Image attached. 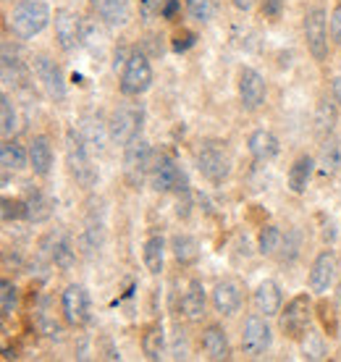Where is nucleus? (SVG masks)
Returning <instances> with one entry per match:
<instances>
[{"label":"nucleus","mask_w":341,"mask_h":362,"mask_svg":"<svg viewBox=\"0 0 341 362\" xmlns=\"http://www.w3.org/2000/svg\"><path fill=\"white\" fill-rule=\"evenodd\" d=\"M66 165H69L71 179L79 184L81 189H92L98 184L100 173L95 160H92V147L87 145V139L81 136L76 124L66 132Z\"/></svg>","instance_id":"1"},{"label":"nucleus","mask_w":341,"mask_h":362,"mask_svg":"<svg viewBox=\"0 0 341 362\" xmlns=\"http://www.w3.org/2000/svg\"><path fill=\"white\" fill-rule=\"evenodd\" d=\"M50 21H53V13H50L45 0H18L6 18L11 35L16 40H24V42L35 40L40 32H45Z\"/></svg>","instance_id":"2"},{"label":"nucleus","mask_w":341,"mask_h":362,"mask_svg":"<svg viewBox=\"0 0 341 362\" xmlns=\"http://www.w3.org/2000/svg\"><path fill=\"white\" fill-rule=\"evenodd\" d=\"M153 147L144 136H137L134 142L124 147V179L132 189H142L144 181L150 179L153 171Z\"/></svg>","instance_id":"3"},{"label":"nucleus","mask_w":341,"mask_h":362,"mask_svg":"<svg viewBox=\"0 0 341 362\" xmlns=\"http://www.w3.org/2000/svg\"><path fill=\"white\" fill-rule=\"evenodd\" d=\"M144 110L139 103H118L116 110L108 118V136L116 145L126 147L129 142H134L139 132H142Z\"/></svg>","instance_id":"4"},{"label":"nucleus","mask_w":341,"mask_h":362,"mask_svg":"<svg viewBox=\"0 0 341 362\" xmlns=\"http://www.w3.org/2000/svg\"><path fill=\"white\" fill-rule=\"evenodd\" d=\"M197 168L210 184H216V187L224 184L231 176V153H229L226 142H216V139L202 142L197 150Z\"/></svg>","instance_id":"5"},{"label":"nucleus","mask_w":341,"mask_h":362,"mask_svg":"<svg viewBox=\"0 0 341 362\" xmlns=\"http://www.w3.org/2000/svg\"><path fill=\"white\" fill-rule=\"evenodd\" d=\"M153 84V66H150V58L142 53V50H132L129 61H126L124 71H121V82H118V90L124 98H139L150 90Z\"/></svg>","instance_id":"6"},{"label":"nucleus","mask_w":341,"mask_h":362,"mask_svg":"<svg viewBox=\"0 0 341 362\" xmlns=\"http://www.w3.org/2000/svg\"><path fill=\"white\" fill-rule=\"evenodd\" d=\"M150 181H153V189L163 192V194H184V192H189L187 173L181 171V165L166 153L155 155Z\"/></svg>","instance_id":"7"},{"label":"nucleus","mask_w":341,"mask_h":362,"mask_svg":"<svg viewBox=\"0 0 341 362\" xmlns=\"http://www.w3.org/2000/svg\"><path fill=\"white\" fill-rule=\"evenodd\" d=\"M32 71H35L42 92H45L53 103H63V100H66L69 87H66V76H63L61 64H58L55 58H50V55H45V53L35 55V58H32Z\"/></svg>","instance_id":"8"},{"label":"nucleus","mask_w":341,"mask_h":362,"mask_svg":"<svg viewBox=\"0 0 341 362\" xmlns=\"http://www.w3.org/2000/svg\"><path fill=\"white\" fill-rule=\"evenodd\" d=\"M310 317H313V302L307 294H299L279 313V328L287 339L299 341L310 331Z\"/></svg>","instance_id":"9"},{"label":"nucleus","mask_w":341,"mask_h":362,"mask_svg":"<svg viewBox=\"0 0 341 362\" xmlns=\"http://www.w3.org/2000/svg\"><path fill=\"white\" fill-rule=\"evenodd\" d=\"M273 344V331L268 326V317L265 315H250L242 326V352L252 360L265 357V352Z\"/></svg>","instance_id":"10"},{"label":"nucleus","mask_w":341,"mask_h":362,"mask_svg":"<svg viewBox=\"0 0 341 362\" xmlns=\"http://www.w3.org/2000/svg\"><path fill=\"white\" fill-rule=\"evenodd\" d=\"M305 40L307 50L318 64H323L328 58V13L320 6H315L305 13Z\"/></svg>","instance_id":"11"},{"label":"nucleus","mask_w":341,"mask_h":362,"mask_svg":"<svg viewBox=\"0 0 341 362\" xmlns=\"http://www.w3.org/2000/svg\"><path fill=\"white\" fill-rule=\"evenodd\" d=\"M55 40L58 47L66 53H74L76 47L84 45V18L71 8H58L53 16Z\"/></svg>","instance_id":"12"},{"label":"nucleus","mask_w":341,"mask_h":362,"mask_svg":"<svg viewBox=\"0 0 341 362\" xmlns=\"http://www.w3.org/2000/svg\"><path fill=\"white\" fill-rule=\"evenodd\" d=\"M61 313L69 326H84L90 320V294L81 284H69L63 289Z\"/></svg>","instance_id":"13"},{"label":"nucleus","mask_w":341,"mask_h":362,"mask_svg":"<svg viewBox=\"0 0 341 362\" xmlns=\"http://www.w3.org/2000/svg\"><path fill=\"white\" fill-rule=\"evenodd\" d=\"M239 100H242V108L244 110H258L262 108V103L268 98V87H265V76H262L258 69H250L244 66L239 71Z\"/></svg>","instance_id":"14"},{"label":"nucleus","mask_w":341,"mask_h":362,"mask_svg":"<svg viewBox=\"0 0 341 362\" xmlns=\"http://www.w3.org/2000/svg\"><path fill=\"white\" fill-rule=\"evenodd\" d=\"M42 252L50 257V263L58 268V271H71L74 263H76V250L71 245V236L66 234L63 228L58 231H50V234L42 239Z\"/></svg>","instance_id":"15"},{"label":"nucleus","mask_w":341,"mask_h":362,"mask_svg":"<svg viewBox=\"0 0 341 362\" xmlns=\"http://www.w3.org/2000/svg\"><path fill=\"white\" fill-rule=\"evenodd\" d=\"M336 271H339V263H336L333 250H323V252L313 260V268H310V276H307L310 291H315V294L331 291L333 281H336Z\"/></svg>","instance_id":"16"},{"label":"nucleus","mask_w":341,"mask_h":362,"mask_svg":"<svg viewBox=\"0 0 341 362\" xmlns=\"http://www.w3.org/2000/svg\"><path fill=\"white\" fill-rule=\"evenodd\" d=\"M90 8L100 18V24L110 29H124L132 21L129 0H90Z\"/></svg>","instance_id":"17"},{"label":"nucleus","mask_w":341,"mask_h":362,"mask_svg":"<svg viewBox=\"0 0 341 362\" xmlns=\"http://www.w3.org/2000/svg\"><path fill=\"white\" fill-rule=\"evenodd\" d=\"M255 310L265 317H276L281 313V305H284V294H281V286L276 284L273 279H265L258 284V289H255Z\"/></svg>","instance_id":"18"},{"label":"nucleus","mask_w":341,"mask_h":362,"mask_svg":"<svg viewBox=\"0 0 341 362\" xmlns=\"http://www.w3.org/2000/svg\"><path fill=\"white\" fill-rule=\"evenodd\" d=\"M213 308L218 315L231 317L233 313H239L242 308V289L236 281H218L216 289H213Z\"/></svg>","instance_id":"19"},{"label":"nucleus","mask_w":341,"mask_h":362,"mask_svg":"<svg viewBox=\"0 0 341 362\" xmlns=\"http://www.w3.org/2000/svg\"><path fill=\"white\" fill-rule=\"evenodd\" d=\"M205 310H207L205 286H202V281L200 279H192L187 284V289H184V297H181V313H184L187 320L197 323V320L205 317Z\"/></svg>","instance_id":"20"},{"label":"nucleus","mask_w":341,"mask_h":362,"mask_svg":"<svg viewBox=\"0 0 341 362\" xmlns=\"http://www.w3.org/2000/svg\"><path fill=\"white\" fill-rule=\"evenodd\" d=\"M247 147H250V155L258 163H268V160H273L281 153L279 136L268 132V129H255L250 139H247Z\"/></svg>","instance_id":"21"},{"label":"nucleus","mask_w":341,"mask_h":362,"mask_svg":"<svg viewBox=\"0 0 341 362\" xmlns=\"http://www.w3.org/2000/svg\"><path fill=\"white\" fill-rule=\"evenodd\" d=\"M29 168L35 171V176H47L53 171V145L45 134H37L29 142Z\"/></svg>","instance_id":"22"},{"label":"nucleus","mask_w":341,"mask_h":362,"mask_svg":"<svg viewBox=\"0 0 341 362\" xmlns=\"http://www.w3.org/2000/svg\"><path fill=\"white\" fill-rule=\"evenodd\" d=\"M202 349H205L207 360H229L231 357V344H229L224 326L213 323L202 331Z\"/></svg>","instance_id":"23"},{"label":"nucleus","mask_w":341,"mask_h":362,"mask_svg":"<svg viewBox=\"0 0 341 362\" xmlns=\"http://www.w3.org/2000/svg\"><path fill=\"white\" fill-rule=\"evenodd\" d=\"M341 168V139L336 136H325L320 155H318V173L320 179H331Z\"/></svg>","instance_id":"24"},{"label":"nucleus","mask_w":341,"mask_h":362,"mask_svg":"<svg viewBox=\"0 0 341 362\" xmlns=\"http://www.w3.org/2000/svg\"><path fill=\"white\" fill-rule=\"evenodd\" d=\"M315 171H318V160L315 158H310V155L296 158L294 163H291V168H289V189L294 192V194L307 192V184H310Z\"/></svg>","instance_id":"25"},{"label":"nucleus","mask_w":341,"mask_h":362,"mask_svg":"<svg viewBox=\"0 0 341 362\" xmlns=\"http://www.w3.org/2000/svg\"><path fill=\"white\" fill-rule=\"evenodd\" d=\"M142 260H144L147 273H153V276H161L163 273V263H166V239H163L161 234H153L144 239Z\"/></svg>","instance_id":"26"},{"label":"nucleus","mask_w":341,"mask_h":362,"mask_svg":"<svg viewBox=\"0 0 341 362\" xmlns=\"http://www.w3.org/2000/svg\"><path fill=\"white\" fill-rule=\"evenodd\" d=\"M24 199H27V221L29 223H45V221H50V216H53V199L47 197L45 192H40L32 187Z\"/></svg>","instance_id":"27"},{"label":"nucleus","mask_w":341,"mask_h":362,"mask_svg":"<svg viewBox=\"0 0 341 362\" xmlns=\"http://www.w3.org/2000/svg\"><path fill=\"white\" fill-rule=\"evenodd\" d=\"M170 252L179 265H195L200 260V242L192 234L170 236Z\"/></svg>","instance_id":"28"},{"label":"nucleus","mask_w":341,"mask_h":362,"mask_svg":"<svg viewBox=\"0 0 341 362\" xmlns=\"http://www.w3.org/2000/svg\"><path fill=\"white\" fill-rule=\"evenodd\" d=\"M0 163L3 171H24L29 165V147L18 145L16 139H6L0 147Z\"/></svg>","instance_id":"29"},{"label":"nucleus","mask_w":341,"mask_h":362,"mask_svg":"<svg viewBox=\"0 0 341 362\" xmlns=\"http://www.w3.org/2000/svg\"><path fill=\"white\" fill-rule=\"evenodd\" d=\"M339 103L331 98H323L318 103V108H315V129H318V134L323 136H331L333 127H336V121H339Z\"/></svg>","instance_id":"30"},{"label":"nucleus","mask_w":341,"mask_h":362,"mask_svg":"<svg viewBox=\"0 0 341 362\" xmlns=\"http://www.w3.org/2000/svg\"><path fill=\"white\" fill-rule=\"evenodd\" d=\"M76 127H79L81 136L87 139V145L92 147V153H103V136L108 132V124H103L100 116H84Z\"/></svg>","instance_id":"31"},{"label":"nucleus","mask_w":341,"mask_h":362,"mask_svg":"<svg viewBox=\"0 0 341 362\" xmlns=\"http://www.w3.org/2000/svg\"><path fill=\"white\" fill-rule=\"evenodd\" d=\"M142 352L147 360H161L163 352H166V331H163L161 323H155L144 331L142 336Z\"/></svg>","instance_id":"32"},{"label":"nucleus","mask_w":341,"mask_h":362,"mask_svg":"<svg viewBox=\"0 0 341 362\" xmlns=\"http://www.w3.org/2000/svg\"><path fill=\"white\" fill-rule=\"evenodd\" d=\"M103 221H98V218L92 216L90 221H87V226H84V231H81L79 236V245H81V252L84 255H92L98 252L100 247H103Z\"/></svg>","instance_id":"33"},{"label":"nucleus","mask_w":341,"mask_h":362,"mask_svg":"<svg viewBox=\"0 0 341 362\" xmlns=\"http://www.w3.org/2000/svg\"><path fill=\"white\" fill-rule=\"evenodd\" d=\"M302 354H305V360H325L328 357V344H325V339L320 331H307L302 339Z\"/></svg>","instance_id":"34"},{"label":"nucleus","mask_w":341,"mask_h":362,"mask_svg":"<svg viewBox=\"0 0 341 362\" xmlns=\"http://www.w3.org/2000/svg\"><path fill=\"white\" fill-rule=\"evenodd\" d=\"M0 121H3V136L11 139V136L16 134L18 129V113H16V105H13V100H11L8 92H3V98H0Z\"/></svg>","instance_id":"35"},{"label":"nucleus","mask_w":341,"mask_h":362,"mask_svg":"<svg viewBox=\"0 0 341 362\" xmlns=\"http://www.w3.org/2000/svg\"><path fill=\"white\" fill-rule=\"evenodd\" d=\"M299 252H302V231L299 228H289L287 234H284V242H281V263L291 265L299 257Z\"/></svg>","instance_id":"36"},{"label":"nucleus","mask_w":341,"mask_h":362,"mask_svg":"<svg viewBox=\"0 0 341 362\" xmlns=\"http://www.w3.org/2000/svg\"><path fill=\"white\" fill-rule=\"evenodd\" d=\"M24 79V66L18 61V53L11 55V45L6 42L3 45V82H21Z\"/></svg>","instance_id":"37"},{"label":"nucleus","mask_w":341,"mask_h":362,"mask_svg":"<svg viewBox=\"0 0 341 362\" xmlns=\"http://www.w3.org/2000/svg\"><path fill=\"white\" fill-rule=\"evenodd\" d=\"M281 242H284V234H281L279 226H262L260 234H258L260 255H276L281 250Z\"/></svg>","instance_id":"38"},{"label":"nucleus","mask_w":341,"mask_h":362,"mask_svg":"<svg viewBox=\"0 0 341 362\" xmlns=\"http://www.w3.org/2000/svg\"><path fill=\"white\" fill-rule=\"evenodd\" d=\"M184 6H187V13L197 24H207L210 18L216 16V6H213V0H184Z\"/></svg>","instance_id":"39"},{"label":"nucleus","mask_w":341,"mask_h":362,"mask_svg":"<svg viewBox=\"0 0 341 362\" xmlns=\"http://www.w3.org/2000/svg\"><path fill=\"white\" fill-rule=\"evenodd\" d=\"M0 308H3V317H11L18 308V289L8 279H3L0 284Z\"/></svg>","instance_id":"40"},{"label":"nucleus","mask_w":341,"mask_h":362,"mask_svg":"<svg viewBox=\"0 0 341 362\" xmlns=\"http://www.w3.org/2000/svg\"><path fill=\"white\" fill-rule=\"evenodd\" d=\"M3 221H27V199L3 197Z\"/></svg>","instance_id":"41"},{"label":"nucleus","mask_w":341,"mask_h":362,"mask_svg":"<svg viewBox=\"0 0 341 362\" xmlns=\"http://www.w3.org/2000/svg\"><path fill=\"white\" fill-rule=\"evenodd\" d=\"M197 45V35L192 32V29H179L173 40H170V47H173V53H187L192 47Z\"/></svg>","instance_id":"42"},{"label":"nucleus","mask_w":341,"mask_h":362,"mask_svg":"<svg viewBox=\"0 0 341 362\" xmlns=\"http://www.w3.org/2000/svg\"><path fill=\"white\" fill-rule=\"evenodd\" d=\"M166 3H168V0H139V16H142L144 21L161 18Z\"/></svg>","instance_id":"43"},{"label":"nucleus","mask_w":341,"mask_h":362,"mask_svg":"<svg viewBox=\"0 0 341 362\" xmlns=\"http://www.w3.org/2000/svg\"><path fill=\"white\" fill-rule=\"evenodd\" d=\"M320 317H323V326L328 328V336H339V323L333 317V308L331 305H320Z\"/></svg>","instance_id":"44"},{"label":"nucleus","mask_w":341,"mask_h":362,"mask_svg":"<svg viewBox=\"0 0 341 362\" xmlns=\"http://www.w3.org/2000/svg\"><path fill=\"white\" fill-rule=\"evenodd\" d=\"M260 11H262V16L265 18H281V13H284V0H262V6H260Z\"/></svg>","instance_id":"45"},{"label":"nucleus","mask_w":341,"mask_h":362,"mask_svg":"<svg viewBox=\"0 0 341 362\" xmlns=\"http://www.w3.org/2000/svg\"><path fill=\"white\" fill-rule=\"evenodd\" d=\"M331 40L336 45H341V3L331 13Z\"/></svg>","instance_id":"46"},{"label":"nucleus","mask_w":341,"mask_h":362,"mask_svg":"<svg viewBox=\"0 0 341 362\" xmlns=\"http://www.w3.org/2000/svg\"><path fill=\"white\" fill-rule=\"evenodd\" d=\"M179 13H181V0H168V3H166V8H163L161 18H166V21H176Z\"/></svg>","instance_id":"47"},{"label":"nucleus","mask_w":341,"mask_h":362,"mask_svg":"<svg viewBox=\"0 0 341 362\" xmlns=\"http://www.w3.org/2000/svg\"><path fill=\"white\" fill-rule=\"evenodd\" d=\"M331 95H333V100L341 105V71L333 76V82H331Z\"/></svg>","instance_id":"48"},{"label":"nucleus","mask_w":341,"mask_h":362,"mask_svg":"<svg viewBox=\"0 0 341 362\" xmlns=\"http://www.w3.org/2000/svg\"><path fill=\"white\" fill-rule=\"evenodd\" d=\"M231 3H233V8H236V11L247 13V11L255 8V3H258V0H231Z\"/></svg>","instance_id":"49"},{"label":"nucleus","mask_w":341,"mask_h":362,"mask_svg":"<svg viewBox=\"0 0 341 362\" xmlns=\"http://www.w3.org/2000/svg\"><path fill=\"white\" fill-rule=\"evenodd\" d=\"M323 239L325 242H333V239H336V223H333L331 218H328V223L323 226Z\"/></svg>","instance_id":"50"}]
</instances>
